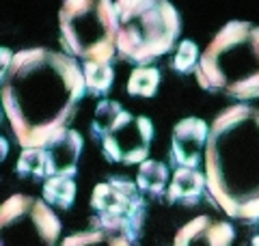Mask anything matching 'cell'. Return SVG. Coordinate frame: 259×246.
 Returning a JSON list of instances; mask_svg holds the SVG:
<instances>
[{
    "label": "cell",
    "instance_id": "obj_13",
    "mask_svg": "<svg viewBox=\"0 0 259 246\" xmlns=\"http://www.w3.org/2000/svg\"><path fill=\"white\" fill-rule=\"evenodd\" d=\"M136 186L141 192H147L151 196L164 194L168 188V169L158 160H145L139 169Z\"/></svg>",
    "mask_w": 259,
    "mask_h": 246
},
{
    "label": "cell",
    "instance_id": "obj_16",
    "mask_svg": "<svg viewBox=\"0 0 259 246\" xmlns=\"http://www.w3.org/2000/svg\"><path fill=\"white\" fill-rule=\"evenodd\" d=\"M160 85V71L156 67H136L132 73H130L127 80V93L136 95V97H151L156 95Z\"/></svg>",
    "mask_w": 259,
    "mask_h": 246
},
{
    "label": "cell",
    "instance_id": "obj_19",
    "mask_svg": "<svg viewBox=\"0 0 259 246\" xmlns=\"http://www.w3.org/2000/svg\"><path fill=\"white\" fill-rule=\"evenodd\" d=\"M20 177H41L44 179V160L39 149H24L18 160Z\"/></svg>",
    "mask_w": 259,
    "mask_h": 246
},
{
    "label": "cell",
    "instance_id": "obj_5",
    "mask_svg": "<svg viewBox=\"0 0 259 246\" xmlns=\"http://www.w3.org/2000/svg\"><path fill=\"white\" fill-rule=\"evenodd\" d=\"M61 48L84 63H110L117 54V11L108 0H69L59 9Z\"/></svg>",
    "mask_w": 259,
    "mask_h": 246
},
{
    "label": "cell",
    "instance_id": "obj_1",
    "mask_svg": "<svg viewBox=\"0 0 259 246\" xmlns=\"http://www.w3.org/2000/svg\"><path fill=\"white\" fill-rule=\"evenodd\" d=\"M84 93L78 61L65 52L30 48L13 54L0 85V104L22 149H37L67 130Z\"/></svg>",
    "mask_w": 259,
    "mask_h": 246
},
{
    "label": "cell",
    "instance_id": "obj_15",
    "mask_svg": "<svg viewBox=\"0 0 259 246\" xmlns=\"http://www.w3.org/2000/svg\"><path fill=\"white\" fill-rule=\"evenodd\" d=\"M82 78H84L87 93L104 95V93H108L112 80H115V73H112L110 63H84Z\"/></svg>",
    "mask_w": 259,
    "mask_h": 246
},
{
    "label": "cell",
    "instance_id": "obj_6",
    "mask_svg": "<svg viewBox=\"0 0 259 246\" xmlns=\"http://www.w3.org/2000/svg\"><path fill=\"white\" fill-rule=\"evenodd\" d=\"M91 134L97 138L104 155L119 164H143L149 160L153 123L125 110L119 102L104 100L97 104L91 123Z\"/></svg>",
    "mask_w": 259,
    "mask_h": 246
},
{
    "label": "cell",
    "instance_id": "obj_22",
    "mask_svg": "<svg viewBox=\"0 0 259 246\" xmlns=\"http://www.w3.org/2000/svg\"><path fill=\"white\" fill-rule=\"evenodd\" d=\"M250 246H259V235L253 237V244H250Z\"/></svg>",
    "mask_w": 259,
    "mask_h": 246
},
{
    "label": "cell",
    "instance_id": "obj_18",
    "mask_svg": "<svg viewBox=\"0 0 259 246\" xmlns=\"http://www.w3.org/2000/svg\"><path fill=\"white\" fill-rule=\"evenodd\" d=\"M199 48L194 41H182L180 46H177V52H175V59H173V67L180 71V73H186V71H192L197 67L199 63Z\"/></svg>",
    "mask_w": 259,
    "mask_h": 246
},
{
    "label": "cell",
    "instance_id": "obj_11",
    "mask_svg": "<svg viewBox=\"0 0 259 246\" xmlns=\"http://www.w3.org/2000/svg\"><path fill=\"white\" fill-rule=\"evenodd\" d=\"M236 229L227 220L197 216L175 233L171 246H233Z\"/></svg>",
    "mask_w": 259,
    "mask_h": 246
},
{
    "label": "cell",
    "instance_id": "obj_3",
    "mask_svg": "<svg viewBox=\"0 0 259 246\" xmlns=\"http://www.w3.org/2000/svg\"><path fill=\"white\" fill-rule=\"evenodd\" d=\"M199 87L236 100L259 97V26L250 22L225 24L199 56L194 67Z\"/></svg>",
    "mask_w": 259,
    "mask_h": 246
},
{
    "label": "cell",
    "instance_id": "obj_7",
    "mask_svg": "<svg viewBox=\"0 0 259 246\" xmlns=\"http://www.w3.org/2000/svg\"><path fill=\"white\" fill-rule=\"evenodd\" d=\"M61 218L44 199L11 194L0 205V246H59Z\"/></svg>",
    "mask_w": 259,
    "mask_h": 246
},
{
    "label": "cell",
    "instance_id": "obj_20",
    "mask_svg": "<svg viewBox=\"0 0 259 246\" xmlns=\"http://www.w3.org/2000/svg\"><path fill=\"white\" fill-rule=\"evenodd\" d=\"M13 54L11 50H7V48H0V85H3V80L7 76V71L11 67V61H13Z\"/></svg>",
    "mask_w": 259,
    "mask_h": 246
},
{
    "label": "cell",
    "instance_id": "obj_21",
    "mask_svg": "<svg viewBox=\"0 0 259 246\" xmlns=\"http://www.w3.org/2000/svg\"><path fill=\"white\" fill-rule=\"evenodd\" d=\"M7 153H9V143H7V138H3V136H0V164L5 162Z\"/></svg>",
    "mask_w": 259,
    "mask_h": 246
},
{
    "label": "cell",
    "instance_id": "obj_17",
    "mask_svg": "<svg viewBox=\"0 0 259 246\" xmlns=\"http://www.w3.org/2000/svg\"><path fill=\"white\" fill-rule=\"evenodd\" d=\"M61 246H132L125 237L115 235V233H106V231H80V233H71L61 242Z\"/></svg>",
    "mask_w": 259,
    "mask_h": 246
},
{
    "label": "cell",
    "instance_id": "obj_2",
    "mask_svg": "<svg viewBox=\"0 0 259 246\" xmlns=\"http://www.w3.org/2000/svg\"><path fill=\"white\" fill-rule=\"evenodd\" d=\"M205 188L227 216L259 218V108L233 104L209 126L203 155Z\"/></svg>",
    "mask_w": 259,
    "mask_h": 246
},
{
    "label": "cell",
    "instance_id": "obj_9",
    "mask_svg": "<svg viewBox=\"0 0 259 246\" xmlns=\"http://www.w3.org/2000/svg\"><path fill=\"white\" fill-rule=\"evenodd\" d=\"M44 160V177H69L74 179L78 160L82 153V136L74 130H63L52 136L44 147H37Z\"/></svg>",
    "mask_w": 259,
    "mask_h": 246
},
{
    "label": "cell",
    "instance_id": "obj_12",
    "mask_svg": "<svg viewBox=\"0 0 259 246\" xmlns=\"http://www.w3.org/2000/svg\"><path fill=\"white\" fill-rule=\"evenodd\" d=\"M205 188L203 173H197L192 169H177L173 173L171 184L166 188V196L171 203H194Z\"/></svg>",
    "mask_w": 259,
    "mask_h": 246
},
{
    "label": "cell",
    "instance_id": "obj_14",
    "mask_svg": "<svg viewBox=\"0 0 259 246\" xmlns=\"http://www.w3.org/2000/svg\"><path fill=\"white\" fill-rule=\"evenodd\" d=\"M76 199V184L69 177H50L44 182V203L50 208L69 210Z\"/></svg>",
    "mask_w": 259,
    "mask_h": 246
},
{
    "label": "cell",
    "instance_id": "obj_4",
    "mask_svg": "<svg viewBox=\"0 0 259 246\" xmlns=\"http://www.w3.org/2000/svg\"><path fill=\"white\" fill-rule=\"evenodd\" d=\"M117 54L143 65L171 52L182 32L180 13L164 0H119Z\"/></svg>",
    "mask_w": 259,
    "mask_h": 246
},
{
    "label": "cell",
    "instance_id": "obj_10",
    "mask_svg": "<svg viewBox=\"0 0 259 246\" xmlns=\"http://www.w3.org/2000/svg\"><path fill=\"white\" fill-rule=\"evenodd\" d=\"M209 126L197 117H188L173 128L171 158L177 169H197L205 155Z\"/></svg>",
    "mask_w": 259,
    "mask_h": 246
},
{
    "label": "cell",
    "instance_id": "obj_8",
    "mask_svg": "<svg viewBox=\"0 0 259 246\" xmlns=\"http://www.w3.org/2000/svg\"><path fill=\"white\" fill-rule=\"evenodd\" d=\"M91 208L100 231L115 233L134 242L143 231L145 199L136 182L127 177H112L93 188Z\"/></svg>",
    "mask_w": 259,
    "mask_h": 246
}]
</instances>
